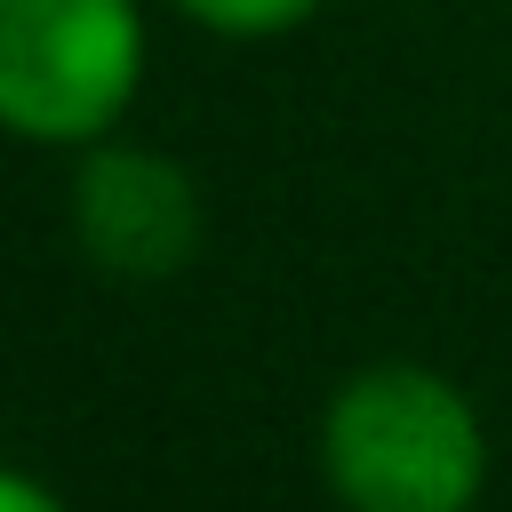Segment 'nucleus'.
Segmentation results:
<instances>
[{"instance_id":"1","label":"nucleus","mask_w":512,"mask_h":512,"mask_svg":"<svg viewBox=\"0 0 512 512\" xmlns=\"http://www.w3.org/2000/svg\"><path fill=\"white\" fill-rule=\"evenodd\" d=\"M312 464L336 512H480L488 424L448 368L368 360L320 400Z\"/></svg>"},{"instance_id":"3","label":"nucleus","mask_w":512,"mask_h":512,"mask_svg":"<svg viewBox=\"0 0 512 512\" xmlns=\"http://www.w3.org/2000/svg\"><path fill=\"white\" fill-rule=\"evenodd\" d=\"M64 216H72V240L80 256L104 272V280H176L200 240H208V200H200V176L160 152V144H136V136H104L88 152H72V192H64Z\"/></svg>"},{"instance_id":"2","label":"nucleus","mask_w":512,"mask_h":512,"mask_svg":"<svg viewBox=\"0 0 512 512\" xmlns=\"http://www.w3.org/2000/svg\"><path fill=\"white\" fill-rule=\"evenodd\" d=\"M152 72L144 0H0V136L88 152L128 128Z\"/></svg>"},{"instance_id":"5","label":"nucleus","mask_w":512,"mask_h":512,"mask_svg":"<svg viewBox=\"0 0 512 512\" xmlns=\"http://www.w3.org/2000/svg\"><path fill=\"white\" fill-rule=\"evenodd\" d=\"M0 512H72L40 472H24V464H0Z\"/></svg>"},{"instance_id":"4","label":"nucleus","mask_w":512,"mask_h":512,"mask_svg":"<svg viewBox=\"0 0 512 512\" xmlns=\"http://www.w3.org/2000/svg\"><path fill=\"white\" fill-rule=\"evenodd\" d=\"M184 24H200L208 40H288L304 32L328 0H168Z\"/></svg>"}]
</instances>
